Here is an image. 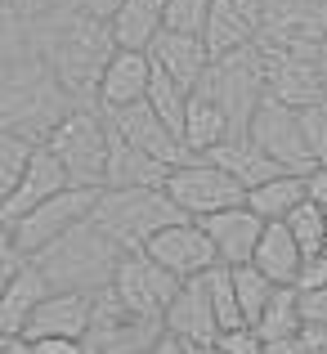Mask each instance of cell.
<instances>
[{
	"instance_id": "cell-1",
	"label": "cell",
	"mask_w": 327,
	"mask_h": 354,
	"mask_svg": "<svg viewBox=\"0 0 327 354\" xmlns=\"http://www.w3.org/2000/svg\"><path fill=\"white\" fill-rule=\"evenodd\" d=\"M32 54L50 68V77L63 86L72 104H95L104 68L112 63L117 45H112L108 23L59 5L54 14L32 23Z\"/></svg>"
},
{
	"instance_id": "cell-2",
	"label": "cell",
	"mask_w": 327,
	"mask_h": 354,
	"mask_svg": "<svg viewBox=\"0 0 327 354\" xmlns=\"http://www.w3.org/2000/svg\"><path fill=\"white\" fill-rule=\"evenodd\" d=\"M121 256L126 251L112 242L95 220H81L77 229H68L63 238H54L45 251L32 256V269L45 278L50 292H104L112 287V274H117Z\"/></svg>"
},
{
	"instance_id": "cell-3",
	"label": "cell",
	"mask_w": 327,
	"mask_h": 354,
	"mask_svg": "<svg viewBox=\"0 0 327 354\" xmlns=\"http://www.w3.org/2000/svg\"><path fill=\"white\" fill-rule=\"evenodd\" d=\"M72 108H81V104H72V99L63 95V86L50 77V68H45L36 54H27L23 63L0 72V130H9V135L45 144L50 130L59 126Z\"/></svg>"
},
{
	"instance_id": "cell-4",
	"label": "cell",
	"mask_w": 327,
	"mask_h": 354,
	"mask_svg": "<svg viewBox=\"0 0 327 354\" xmlns=\"http://www.w3.org/2000/svg\"><path fill=\"white\" fill-rule=\"evenodd\" d=\"M90 220L121 251H144L153 234H162L166 225L189 220V216L166 198V189H99V202L90 211Z\"/></svg>"
},
{
	"instance_id": "cell-5",
	"label": "cell",
	"mask_w": 327,
	"mask_h": 354,
	"mask_svg": "<svg viewBox=\"0 0 327 354\" xmlns=\"http://www.w3.org/2000/svg\"><path fill=\"white\" fill-rule=\"evenodd\" d=\"M108 144H112L108 117L99 113L95 104L72 108V113L50 130V139H45V148H50V153L59 157V166L68 171L72 189H104V180H108Z\"/></svg>"
},
{
	"instance_id": "cell-6",
	"label": "cell",
	"mask_w": 327,
	"mask_h": 354,
	"mask_svg": "<svg viewBox=\"0 0 327 354\" xmlns=\"http://www.w3.org/2000/svg\"><path fill=\"white\" fill-rule=\"evenodd\" d=\"M198 86L224 108L233 135H242L247 121H251V113L265 104V68H260L256 41H251L247 50H233V54H224V59H211L207 77H202Z\"/></svg>"
},
{
	"instance_id": "cell-7",
	"label": "cell",
	"mask_w": 327,
	"mask_h": 354,
	"mask_svg": "<svg viewBox=\"0 0 327 354\" xmlns=\"http://www.w3.org/2000/svg\"><path fill=\"white\" fill-rule=\"evenodd\" d=\"M162 189L189 220H207V216H216V211H229V207H242V202H247V189H242L233 175H224L220 166H211L207 157H193V162L175 166Z\"/></svg>"
},
{
	"instance_id": "cell-8",
	"label": "cell",
	"mask_w": 327,
	"mask_h": 354,
	"mask_svg": "<svg viewBox=\"0 0 327 354\" xmlns=\"http://www.w3.org/2000/svg\"><path fill=\"white\" fill-rule=\"evenodd\" d=\"M162 337H166L162 319L126 310V305L112 296V287L95 292V310H90V328H86V346L95 354H144Z\"/></svg>"
},
{
	"instance_id": "cell-9",
	"label": "cell",
	"mask_w": 327,
	"mask_h": 354,
	"mask_svg": "<svg viewBox=\"0 0 327 354\" xmlns=\"http://www.w3.org/2000/svg\"><path fill=\"white\" fill-rule=\"evenodd\" d=\"M95 202H99V189H63V193H54L50 202L32 207L27 216H18L14 225H9V242L32 260L36 251H45L54 238H63L68 229H77L81 220H90Z\"/></svg>"
},
{
	"instance_id": "cell-10",
	"label": "cell",
	"mask_w": 327,
	"mask_h": 354,
	"mask_svg": "<svg viewBox=\"0 0 327 354\" xmlns=\"http://www.w3.org/2000/svg\"><path fill=\"white\" fill-rule=\"evenodd\" d=\"M260 68H265V99L292 108H310L323 99V77H319V50H292V45H269L256 41Z\"/></svg>"
},
{
	"instance_id": "cell-11",
	"label": "cell",
	"mask_w": 327,
	"mask_h": 354,
	"mask_svg": "<svg viewBox=\"0 0 327 354\" xmlns=\"http://www.w3.org/2000/svg\"><path fill=\"white\" fill-rule=\"evenodd\" d=\"M242 135H247L269 162H278L283 171H292V175H305L314 166L310 144H305V130H301V108H292V104L265 99V104L251 113V121H247Z\"/></svg>"
},
{
	"instance_id": "cell-12",
	"label": "cell",
	"mask_w": 327,
	"mask_h": 354,
	"mask_svg": "<svg viewBox=\"0 0 327 354\" xmlns=\"http://www.w3.org/2000/svg\"><path fill=\"white\" fill-rule=\"evenodd\" d=\"M327 36V0H265L256 14V41L319 50Z\"/></svg>"
},
{
	"instance_id": "cell-13",
	"label": "cell",
	"mask_w": 327,
	"mask_h": 354,
	"mask_svg": "<svg viewBox=\"0 0 327 354\" xmlns=\"http://www.w3.org/2000/svg\"><path fill=\"white\" fill-rule=\"evenodd\" d=\"M175 292H180V278L166 274L157 260H148L144 251H126L117 265V274H112V296H117L126 310L135 314H148V319H162L166 305L175 301Z\"/></svg>"
},
{
	"instance_id": "cell-14",
	"label": "cell",
	"mask_w": 327,
	"mask_h": 354,
	"mask_svg": "<svg viewBox=\"0 0 327 354\" xmlns=\"http://www.w3.org/2000/svg\"><path fill=\"white\" fill-rule=\"evenodd\" d=\"M144 256L157 260V265H162L166 274H175L180 283H184V278H198V274H207V269L220 265L216 247H211L207 229H202L198 220H175V225H166L162 234L148 238Z\"/></svg>"
},
{
	"instance_id": "cell-15",
	"label": "cell",
	"mask_w": 327,
	"mask_h": 354,
	"mask_svg": "<svg viewBox=\"0 0 327 354\" xmlns=\"http://www.w3.org/2000/svg\"><path fill=\"white\" fill-rule=\"evenodd\" d=\"M104 117H108L112 135H121L126 144H135L139 153L157 157L162 166H184V162H193L189 148H184V139L175 135V130L166 126V121L157 117L148 104H130V108H121V113H104Z\"/></svg>"
},
{
	"instance_id": "cell-16",
	"label": "cell",
	"mask_w": 327,
	"mask_h": 354,
	"mask_svg": "<svg viewBox=\"0 0 327 354\" xmlns=\"http://www.w3.org/2000/svg\"><path fill=\"white\" fill-rule=\"evenodd\" d=\"M162 328H166V337H175L180 346H207V341H216V337H220L216 310H211L207 274L184 278V283H180L175 301L166 305V314H162Z\"/></svg>"
},
{
	"instance_id": "cell-17",
	"label": "cell",
	"mask_w": 327,
	"mask_h": 354,
	"mask_svg": "<svg viewBox=\"0 0 327 354\" xmlns=\"http://www.w3.org/2000/svg\"><path fill=\"white\" fill-rule=\"evenodd\" d=\"M90 310H95V296L86 292H50L27 319L23 337L27 341H86Z\"/></svg>"
},
{
	"instance_id": "cell-18",
	"label": "cell",
	"mask_w": 327,
	"mask_h": 354,
	"mask_svg": "<svg viewBox=\"0 0 327 354\" xmlns=\"http://www.w3.org/2000/svg\"><path fill=\"white\" fill-rule=\"evenodd\" d=\"M148 81H153V59H148L144 50H117L112 63L104 68L95 108L99 113H121V108H130V104H144Z\"/></svg>"
},
{
	"instance_id": "cell-19",
	"label": "cell",
	"mask_w": 327,
	"mask_h": 354,
	"mask_svg": "<svg viewBox=\"0 0 327 354\" xmlns=\"http://www.w3.org/2000/svg\"><path fill=\"white\" fill-rule=\"evenodd\" d=\"M63 189H72V184H68V171L59 166V157H54L45 144H36V153H32V162H27L23 180H18V189L0 202V216H5V225H14L18 216H27L32 207L50 202L54 193H63Z\"/></svg>"
},
{
	"instance_id": "cell-20",
	"label": "cell",
	"mask_w": 327,
	"mask_h": 354,
	"mask_svg": "<svg viewBox=\"0 0 327 354\" xmlns=\"http://www.w3.org/2000/svg\"><path fill=\"white\" fill-rule=\"evenodd\" d=\"M202 229H207L211 247H216L220 265L238 269V265H251V251H256L260 242V229H265V220L256 216V211L242 202V207H229V211H216V216L198 220Z\"/></svg>"
},
{
	"instance_id": "cell-21",
	"label": "cell",
	"mask_w": 327,
	"mask_h": 354,
	"mask_svg": "<svg viewBox=\"0 0 327 354\" xmlns=\"http://www.w3.org/2000/svg\"><path fill=\"white\" fill-rule=\"evenodd\" d=\"M144 54L153 59V68L162 72V77H171L175 86H184V90H198V81L207 77V68H211V54H207V45H202V36H184V32H157Z\"/></svg>"
},
{
	"instance_id": "cell-22",
	"label": "cell",
	"mask_w": 327,
	"mask_h": 354,
	"mask_svg": "<svg viewBox=\"0 0 327 354\" xmlns=\"http://www.w3.org/2000/svg\"><path fill=\"white\" fill-rule=\"evenodd\" d=\"M108 130H112V126H108ZM171 171H175V166H162L157 157L139 153L135 144H126L121 135H112V144H108V180H104V189H162Z\"/></svg>"
},
{
	"instance_id": "cell-23",
	"label": "cell",
	"mask_w": 327,
	"mask_h": 354,
	"mask_svg": "<svg viewBox=\"0 0 327 354\" xmlns=\"http://www.w3.org/2000/svg\"><path fill=\"white\" fill-rule=\"evenodd\" d=\"M301 265H305V256L292 242V234H287V225L283 220H269V225L260 229L256 251H251V269L265 274L274 287H292L296 274H301Z\"/></svg>"
},
{
	"instance_id": "cell-24",
	"label": "cell",
	"mask_w": 327,
	"mask_h": 354,
	"mask_svg": "<svg viewBox=\"0 0 327 354\" xmlns=\"http://www.w3.org/2000/svg\"><path fill=\"white\" fill-rule=\"evenodd\" d=\"M233 130H229V117H224V108L216 99L207 95V90H193L189 104H184V148H189V157H207L216 144H224Z\"/></svg>"
},
{
	"instance_id": "cell-25",
	"label": "cell",
	"mask_w": 327,
	"mask_h": 354,
	"mask_svg": "<svg viewBox=\"0 0 327 354\" xmlns=\"http://www.w3.org/2000/svg\"><path fill=\"white\" fill-rule=\"evenodd\" d=\"M207 162L220 166L224 175H233L242 189H256V184H265V180H274V175H283V166L269 162V157L260 153V148L251 144L247 135H229L224 144H216V148L207 153Z\"/></svg>"
},
{
	"instance_id": "cell-26",
	"label": "cell",
	"mask_w": 327,
	"mask_h": 354,
	"mask_svg": "<svg viewBox=\"0 0 327 354\" xmlns=\"http://www.w3.org/2000/svg\"><path fill=\"white\" fill-rule=\"evenodd\" d=\"M45 296H50V287H45V278L36 274L32 260H27L5 283V292H0V337H23L27 319L36 314V305H41Z\"/></svg>"
},
{
	"instance_id": "cell-27",
	"label": "cell",
	"mask_w": 327,
	"mask_h": 354,
	"mask_svg": "<svg viewBox=\"0 0 327 354\" xmlns=\"http://www.w3.org/2000/svg\"><path fill=\"white\" fill-rule=\"evenodd\" d=\"M162 5L166 0H121L117 14L108 18V32L117 50H148L162 32Z\"/></svg>"
},
{
	"instance_id": "cell-28",
	"label": "cell",
	"mask_w": 327,
	"mask_h": 354,
	"mask_svg": "<svg viewBox=\"0 0 327 354\" xmlns=\"http://www.w3.org/2000/svg\"><path fill=\"white\" fill-rule=\"evenodd\" d=\"M256 41V23H251L242 9H233L229 0H211L207 27H202V45H207L211 59H224L233 50H247Z\"/></svg>"
},
{
	"instance_id": "cell-29",
	"label": "cell",
	"mask_w": 327,
	"mask_h": 354,
	"mask_svg": "<svg viewBox=\"0 0 327 354\" xmlns=\"http://www.w3.org/2000/svg\"><path fill=\"white\" fill-rule=\"evenodd\" d=\"M301 202H305V180L292 175V171H283V175H274V180L247 189V207L256 211L265 225H269V220H287Z\"/></svg>"
},
{
	"instance_id": "cell-30",
	"label": "cell",
	"mask_w": 327,
	"mask_h": 354,
	"mask_svg": "<svg viewBox=\"0 0 327 354\" xmlns=\"http://www.w3.org/2000/svg\"><path fill=\"white\" fill-rule=\"evenodd\" d=\"M251 332H256L265 346H269V341H287V337L301 332V314H296V292H292V287H278V292L269 296L265 314L251 323Z\"/></svg>"
},
{
	"instance_id": "cell-31",
	"label": "cell",
	"mask_w": 327,
	"mask_h": 354,
	"mask_svg": "<svg viewBox=\"0 0 327 354\" xmlns=\"http://www.w3.org/2000/svg\"><path fill=\"white\" fill-rule=\"evenodd\" d=\"M27 54H32V23L9 0H0V72L23 63Z\"/></svg>"
},
{
	"instance_id": "cell-32",
	"label": "cell",
	"mask_w": 327,
	"mask_h": 354,
	"mask_svg": "<svg viewBox=\"0 0 327 354\" xmlns=\"http://www.w3.org/2000/svg\"><path fill=\"white\" fill-rule=\"evenodd\" d=\"M278 287L269 283L265 274H256L251 265H238L233 269V296H238V314H242V323H256L260 314H265V305H269V296H274Z\"/></svg>"
},
{
	"instance_id": "cell-33",
	"label": "cell",
	"mask_w": 327,
	"mask_h": 354,
	"mask_svg": "<svg viewBox=\"0 0 327 354\" xmlns=\"http://www.w3.org/2000/svg\"><path fill=\"white\" fill-rule=\"evenodd\" d=\"M189 95H193V90L175 86L171 77H162V72L153 68V81H148V99H144V104L153 108V113L162 117L175 135H184V104H189Z\"/></svg>"
},
{
	"instance_id": "cell-34",
	"label": "cell",
	"mask_w": 327,
	"mask_h": 354,
	"mask_svg": "<svg viewBox=\"0 0 327 354\" xmlns=\"http://www.w3.org/2000/svg\"><path fill=\"white\" fill-rule=\"evenodd\" d=\"M283 225H287V234H292V242L301 247L305 260L323 251V238H327V211H323V207H314V202H301V207H296L292 216L283 220Z\"/></svg>"
},
{
	"instance_id": "cell-35",
	"label": "cell",
	"mask_w": 327,
	"mask_h": 354,
	"mask_svg": "<svg viewBox=\"0 0 327 354\" xmlns=\"http://www.w3.org/2000/svg\"><path fill=\"white\" fill-rule=\"evenodd\" d=\"M36 144L23 135H9V130H0V202L9 198V193L18 189V180H23L27 162H32Z\"/></svg>"
},
{
	"instance_id": "cell-36",
	"label": "cell",
	"mask_w": 327,
	"mask_h": 354,
	"mask_svg": "<svg viewBox=\"0 0 327 354\" xmlns=\"http://www.w3.org/2000/svg\"><path fill=\"white\" fill-rule=\"evenodd\" d=\"M207 287H211V310H216L220 332L247 328V323H242V314H238V296H233V269H229V265L207 269Z\"/></svg>"
},
{
	"instance_id": "cell-37",
	"label": "cell",
	"mask_w": 327,
	"mask_h": 354,
	"mask_svg": "<svg viewBox=\"0 0 327 354\" xmlns=\"http://www.w3.org/2000/svg\"><path fill=\"white\" fill-rule=\"evenodd\" d=\"M207 14H211V0H166V5H162V32L202 36Z\"/></svg>"
},
{
	"instance_id": "cell-38",
	"label": "cell",
	"mask_w": 327,
	"mask_h": 354,
	"mask_svg": "<svg viewBox=\"0 0 327 354\" xmlns=\"http://www.w3.org/2000/svg\"><path fill=\"white\" fill-rule=\"evenodd\" d=\"M292 292H296V314H301V328L327 332V283H319V287H292Z\"/></svg>"
},
{
	"instance_id": "cell-39",
	"label": "cell",
	"mask_w": 327,
	"mask_h": 354,
	"mask_svg": "<svg viewBox=\"0 0 327 354\" xmlns=\"http://www.w3.org/2000/svg\"><path fill=\"white\" fill-rule=\"evenodd\" d=\"M301 130H305V144H310V157L327 162V99L301 108Z\"/></svg>"
},
{
	"instance_id": "cell-40",
	"label": "cell",
	"mask_w": 327,
	"mask_h": 354,
	"mask_svg": "<svg viewBox=\"0 0 327 354\" xmlns=\"http://www.w3.org/2000/svg\"><path fill=\"white\" fill-rule=\"evenodd\" d=\"M319 350H327V332H319V328H301L296 337L265 346V354H319Z\"/></svg>"
},
{
	"instance_id": "cell-41",
	"label": "cell",
	"mask_w": 327,
	"mask_h": 354,
	"mask_svg": "<svg viewBox=\"0 0 327 354\" xmlns=\"http://www.w3.org/2000/svg\"><path fill=\"white\" fill-rule=\"evenodd\" d=\"M216 346H220L224 354H265V341H260L251 328H229V332H220Z\"/></svg>"
},
{
	"instance_id": "cell-42",
	"label": "cell",
	"mask_w": 327,
	"mask_h": 354,
	"mask_svg": "<svg viewBox=\"0 0 327 354\" xmlns=\"http://www.w3.org/2000/svg\"><path fill=\"white\" fill-rule=\"evenodd\" d=\"M301 180H305V202H314V207L327 211V162H314Z\"/></svg>"
},
{
	"instance_id": "cell-43",
	"label": "cell",
	"mask_w": 327,
	"mask_h": 354,
	"mask_svg": "<svg viewBox=\"0 0 327 354\" xmlns=\"http://www.w3.org/2000/svg\"><path fill=\"white\" fill-rule=\"evenodd\" d=\"M63 5L77 9V14H86V18H99V23H108V18L117 14L121 0H63Z\"/></svg>"
},
{
	"instance_id": "cell-44",
	"label": "cell",
	"mask_w": 327,
	"mask_h": 354,
	"mask_svg": "<svg viewBox=\"0 0 327 354\" xmlns=\"http://www.w3.org/2000/svg\"><path fill=\"white\" fill-rule=\"evenodd\" d=\"M23 265H27L23 251H18L14 242H0V292H5V283H9V278H14Z\"/></svg>"
},
{
	"instance_id": "cell-45",
	"label": "cell",
	"mask_w": 327,
	"mask_h": 354,
	"mask_svg": "<svg viewBox=\"0 0 327 354\" xmlns=\"http://www.w3.org/2000/svg\"><path fill=\"white\" fill-rule=\"evenodd\" d=\"M32 354H95L86 341H32Z\"/></svg>"
},
{
	"instance_id": "cell-46",
	"label": "cell",
	"mask_w": 327,
	"mask_h": 354,
	"mask_svg": "<svg viewBox=\"0 0 327 354\" xmlns=\"http://www.w3.org/2000/svg\"><path fill=\"white\" fill-rule=\"evenodd\" d=\"M9 5L18 9V14L27 18V23H36V18H45V14H54V9L63 5V0H9Z\"/></svg>"
},
{
	"instance_id": "cell-47",
	"label": "cell",
	"mask_w": 327,
	"mask_h": 354,
	"mask_svg": "<svg viewBox=\"0 0 327 354\" xmlns=\"http://www.w3.org/2000/svg\"><path fill=\"white\" fill-rule=\"evenodd\" d=\"M0 354H32V341L27 337H0Z\"/></svg>"
},
{
	"instance_id": "cell-48",
	"label": "cell",
	"mask_w": 327,
	"mask_h": 354,
	"mask_svg": "<svg viewBox=\"0 0 327 354\" xmlns=\"http://www.w3.org/2000/svg\"><path fill=\"white\" fill-rule=\"evenodd\" d=\"M144 354H184V346H180V341H175V337H162V341H157V346H148Z\"/></svg>"
},
{
	"instance_id": "cell-49",
	"label": "cell",
	"mask_w": 327,
	"mask_h": 354,
	"mask_svg": "<svg viewBox=\"0 0 327 354\" xmlns=\"http://www.w3.org/2000/svg\"><path fill=\"white\" fill-rule=\"evenodd\" d=\"M229 5H233V9H242V14L256 23V14H260V5H265V0H229Z\"/></svg>"
},
{
	"instance_id": "cell-50",
	"label": "cell",
	"mask_w": 327,
	"mask_h": 354,
	"mask_svg": "<svg viewBox=\"0 0 327 354\" xmlns=\"http://www.w3.org/2000/svg\"><path fill=\"white\" fill-rule=\"evenodd\" d=\"M319 77H323V99H327V36L319 45Z\"/></svg>"
},
{
	"instance_id": "cell-51",
	"label": "cell",
	"mask_w": 327,
	"mask_h": 354,
	"mask_svg": "<svg viewBox=\"0 0 327 354\" xmlns=\"http://www.w3.org/2000/svg\"><path fill=\"white\" fill-rule=\"evenodd\" d=\"M184 354H224L216 341H207V346H184Z\"/></svg>"
},
{
	"instance_id": "cell-52",
	"label": "cell",
	"mask_w": 327,
	"mask_h": 354,
	"mask_svg": "<svg viewBox=\"0 0 327 354\" xmlns=\"http://www.w3.org/2000/svg\"><path fill=\"white\" fill-rule=\"evenodd\" d=\"M0 242H9V225H5V216H0Z\"/></svg>"
},
{
	"instance_id": "cell-53",
	"label": "cell",
	"mask_w": 327,
	"mask_h": 354,
	"mask_svg": "<svg viewBox=\"0 0 327 354\" xmlns=\"http://www.w3.org/2000/svg\"><path fill=\"white\" fill-rule=\"evenodd\" d=\"M319 256H327V238H323V251H319Z\"/></svg>"
},
{
	"instance_id": "cell-54",
	"label": "cell",
	"mask_w": 327,
	"mask_h": 354,
	"mask_svg": "<svg viewBox=\"0 0 327 354\" xmlns=\"http://www.w3.org/2000/svg\"><path fill=\"white\" fill-rule=\"evenodd\" d=\"M319 354H327V350H319Z\"/></svg>"
}]
</instances>
